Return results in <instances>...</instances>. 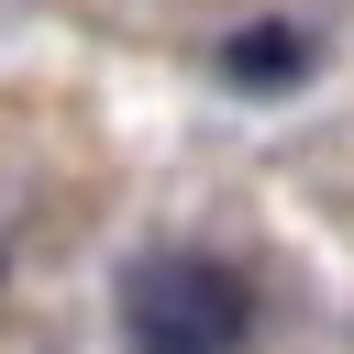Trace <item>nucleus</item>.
<instances>
[{
	"label": "nucleus",
	"instance_id": "nucleus-2",
	"mask_svg": "<svg viewBox=\"0 0 354 354\" xmlns=\"http://www.w3.org/2000/svg\"><path fill=\"white\" fill-rule=\"evenodd\" d=\"M221 77H232V88H288V77H310V33H288V22L232 33V44H221Z\"/></svg>",
	"mask_w": 354,
	"mask_h": 354
},
{
	"label": "nucleus",
	"instance_id": "nucleus-1",
	"mask_svg": "<svg viewBox=\"0 0 354 354\" xmlns=\"http://www.w3.org/2000/svg\"><path fill=\"white\" fill-rule=\"evenodd\" d=\"M111 321H122L133 354H254L266 299H254V277H243L232 254H210V243H155V254L122 266Z\"/></svg>",
	"mask_w": 354,
	"mask_h": 354
}]
</instances>
